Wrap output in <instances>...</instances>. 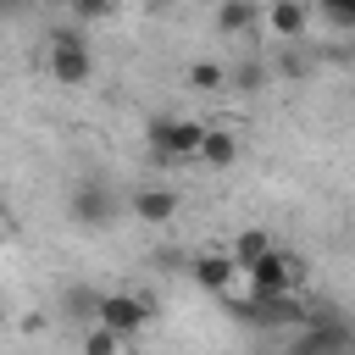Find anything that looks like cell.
Wrapping results in <instances>:
<instances>
[{
	"mask_svg": "<svg viewBox=\"0 0 355 355\" xmlns=\"http://www.w3.org/2000/svg\"><path fill=\"white\" fill-rule=\"evenodd\" d=\"M205 122H194V116H155L150 128H144V139H150V150L161 155V161H200V144H205Z\"/></svg>",
	"mask_w": 355,
	"mask_h": 355,
	"instance_id": "6da1fadb",
	"label": "cell"
},
{
	"mask_svg": "<svg viewBox=\"0 0 355 355\" xmlns=\"http://www.w3.org/2000/svg\"><path fill=\"white\" fill-rule=\"evenodd\" d=\"M311 6H316V11H327L333 22H338V11H344V0H311Z\"/></svg>",
	"mask_w": 355,
	"mask_h": 355,
	"instance_id": "e0dca14e",
	"label": "cell"
},
{
	"mask_svg": "<svg viewBox=\"0 0 355 355\" xmlns=\"http://www.w3.org/2000/svg\"><path fill=\"white\" fill-rule=\"evenodd\" d=\"M261 17H266V6H255V0H222L216 6V33L222 39H244V33L261 28Z\"/></svg>",
	"mask_w": 355,
	"mask_h": 355,
	"instance_id": "9c48e42d",
	"label": "cell"
},
{
	"mask_svg": "<svg viewBox=\"0 0 355 355\" xmlns=\"http://www.w3.org/2000/svg\"><path fill=\"white\" fill-rule=\"evenodd\" d=\"M272 250H277V244H272V233H266V227H239V233L227 239V255L239 261V272H250V266H255V261H266Z\"/></svg>",
	"mask_w": 355,
	"mask_h": 355,
	"instance_id": "30bf717a",
	"label": "cell"
},
{
	"mask_svg": "<svg viewBox=\"0 0 355 355\" xmlns=\"http://www.w3.org/2000/svg\"><path fill=\"white\" fill-rule=\"evenodd\" d=\"M61 311H67L72 322H83V327H94V316H100V294L78 283V288H67V294H61Z\"/></svg>",
	"mask_w": 355,
	"mask_h": 355,
	"instance_id": "4fadbf2b",
	"label": "cell"
},
{
	"mask_svg": "<svg viewBox=\"0 0 355 355\" xmlns=\"http://www.w3.org/2000/svg\"><path fill=\"white\" fill-rule=\"evenodd\" d=\"M261 28H266L277 44H300V39L311 33V0H266Z\"/></svg>",
	"mask_w": 355,
	"mask_h": 355,
	"instance_id": "5b68a950",
	"label": "cell"
},
{
	"mask_svg": "<svg viewBox=\"0 0 355 355\" xmlns=\"http://www.w3.org/2000/svg\"><path fill=\"white\" fill-rule=\"evenodd\" d=\"M116 211H122V200H116L100 178H89V183H78V189H72V216H78L83 227H111V222H116Z\"/></svg>",
	"mask_w": 355,
	"mask_h": 355,
	"instance_id": "277c9868",
	"label": "cell"
},
{
	"mask_svg": "<svg viewBox=\"0 0 355 355\" xmlns=\"http://www.w3.org/2000/svg\"><path fill=\"white\" fill-rule=\"evenodd\" d=\"M300 283H305V261H300V255H283V250H272L266 261H255V266L244 272V288L261 294V300H266V294H294Z\"/></svg>",
	"mask_w": 355,
	"mask_h": 355,
	"instance_id": "7a4b0ae2",
	"label": "cell"
},
{
	"mask_svg": "<svg viewBox=\"0 0 355 355\" xmlns=\"http://www.w3.org/2000/svg\"><path fill=\"white\" fill-rule=\"evenodd\" d=\"M39 6H44V11H55V6H72V0H39Z\"/></svg>",
	"mask_w": 355,
	"mask_h": 355,
	"instance_id": "d6986e66",
	"label": "cell"
},
{
	"mask_svg": "<svg viewBox=\"0 0 355 355\" xmlns=\"http://www.w3.org/2000/svg\"><path fill=\"white\" fill-rule=\"evenodd\" d=\"M116 6H122V0H72V6H67V11H78V17H83V22H100V17H111V11H116Z\"/></svg>",
	"mask_w": 355,
	"mask_h": 355,
	"instance_id": "2e32d148",
	"label": "cell"
},
{
	"mask_svg": "<svg viewBox=\"0 0 355 355\" xmlns=\"http://www.w3.org/2000/svg\"><path fill=\"white\" fill-rule=\"evenodd\" d=\"M272 83V67L261 61V55H250V61H239L233 72H227V89H239V94H261Z\"/></svg>",
	"mask_w": 355,
	"mask_h": 355,
	"instance_id": "7c38bea8",
	"label": "cell"
},
{
	"mask_svg": "<svg viewBox=\"0 0 355 355\" xmlns=\"http://www.w3.org/2000/svg\"><path fill=\"white\" fill-rule=\"evenodd\" d=\"M338 22H349V28H355V0H344V11H338Z\"/></svg>",
	"mask_w": 355,
	"mask_h": 355,
	"instance_id": "ac0fdd59",
	"label": "cell"
},
{
	"mask_svg": "<svg viewBox=\"0 0 355 355\" xmlns=\"http://www.w3.org/2000/svg\"><path fill=\"white\" fill-rule=\"evenodd\" d=\"M50 78L61 89H83L94 78V55H89V44L78 33H55L50 39Z\"/></svg>",
	"mask_w": 355,
	"mask_h": 355,
	"instance_id": "3957f363",
	"label": "cell"
},
{
	"mask_svg": "<svg viewBox=\"0 0 355 355\" xmlns=\"http://www.w3.org/2000/svg\"><path fill=\"white\" fill-rule=\"evenodd\" d=\"M200 161H205L211 172H227V166L239 161V139H233L227 128H211V133H205V144H200Z\"/></svg>",
	"mask_w": 355,
	"mask_h": 355,
	"instance_id": "8fae6325",
	"label": "cell"
},
{
	"mask_svg": "<svg viewBox=\"0 0 355 355\" xmlns=\"http://www.w3.org/2000/svg\"><path fill=\"white\" fill-rule=\"evenodd\" d=\"M189 89H200V94H222V89H227V67H216V61H194V67H189Z\"/></svg>",
	"mask_w": 355,
	"mask_h": 355,
	"instance_id": "5bb4252c",
	"label": "cell"
},
{
	"mask_svg": "<svg viewBox=\"0 0 355 355\" xmlns=\"http://www.w3.org/2000/svg\"><path fill=\"white\" fill-rule=\"evenodd\" d=\"M133 222H150V227H161V222H172L178 211H183V194L178 189H166V183H144V189H133Z\"/></svg>",
	"mask_w": 355,
	"mask_h": 355,
	"instance_id": "ba28073f",
	"label": "cell"
},
{
	"mask_svg": "<svg viewBox=\"0 0 355 355\" xmlns=\"http://www.w3.org/2000/svg\"><path fill=\"white\" fill-rule=\"evenodd\" d=\"M122 344H128V338L111 333V327H100V322L83 327V355H122Z\"/></svg>",
	"mask_w": 355,
	"mask_h": 355,
	"instance_id": "9a60e30c",
	"label": "cell"
},
{
	"mask_svg": "<svg viewBox=\"0 0 355 355\" xmlns=\"http://www.w3.org/2000/svg\"><path fill=\"white\" fill-rule=\"evenodd\" d=\"M100 327H111V333H122V338H133L144 322H150V305L139 300V294H100V316H94Z\"/></svg>",
	"mask_w": 355,
	"mask_h": 355,
	"instance_id": "52a82bcc",
	"label": "cell"
},
{
	"mask_svg": "<svg viewBox=\"0 0 355 355\" xmlns=\"http://www.w3.org/2000/svg\"><path fill=\"white\" fill-rule=\"evenodd\" d=\"M189 277H194L205 294H216V300H222V294H233V283H239L244 272H239V261H233L227 250H205V255H194V261H189Z\"/></svg>",
	"mask_w": 355,
	"mask_h": 355,
	"instance_id": "8992f818",
	"label": "cell"
}]
</instances>
